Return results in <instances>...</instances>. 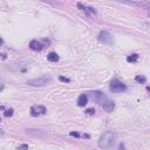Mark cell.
I'll return each mask as SVG.
<instances>
[{
	"label": "cell",
	"instance_id": "cell-1",
	"mask_svg": "<svg viewBox=\"0 0 150 150\" xmlns=\"http://www.w3.org/2000/svg\"><path fill=\"white\" fill-rule=\"evenodd\" d=\"M88 96H90V98L93 101H95L97 104H100L107 112H111L115 109V102L109 100L103 93L98 91V90H93L88 93Z\"/></svg>",
	"mask_w": 150,
	"mask_h": 150
},
{
	"label": "cell",
	"instance_id": "cell-2",
	"mask_svg": "<svg viewBox=\"0 0 150 150\" xmlns=\"http://www.w3.org/2000/svg\"><path fill=\"white\" fill-rule=\"evenodd\" d=\"M116 132L115 131H105L98 139V146L101 149L111 148L116 142Z\"/></svg>",
	"mask_w": 150,
	"mask_h": 150
},
{
	"label": "cell",
	"instance_id": "cell-3",
	"mask_svg": "<svg viewBox=\"0 0 150 150\" xmlns=\"http://www.w3.org/2000/svg\"><path fill=\"white\" fill-rule=\"evenodd\" d=\"M52 76L50 75H42L38 79H33V80H29L27 82L28 86H32V87H43V86H47L48 83L52 82Z\"/></svg>",
	"mask_w": 150,
	"mask_h": 150
},
{
	"label": "cell",
	"instance_id": "cell-4",
	"mask_svg": "<svg viewBox=\"0 0 150 150\" xmlns=\"http://www.w3.org/2000/svg\"><path fill=\"white\" fill-rule=\"evenodd\" d=\"M109 89L111 93H115V94H118V93H124L128 88H127V84H124L123 82H121L120 80L115 79L110 82L109 84Z\"/></svg>",
	"mask_w": 150,
	"mask_h": 150
},
{
	"label": "cell",
	"instance_id": "cell-5",
	"mask_svg": "<svg viewBox=\"0 0 150 150\" xmlns=\"http://www.w3.org/2000/svg\"><path fill=\"white\" fill-rule=\"evenodd\" d=\"M49 40L48 39H42V41H38V40H32L29 42V48L32 50H35V52H40L45 47H47L49 45Z\"/></svg>",
	"mask_w": 150,
	"mask_h": 150
},
{
	"label": "cell",
	"instance_id": "cell-6",
	"mask_svg": "<svg viewBox=\"0 0 150 150\" xmlns=\"http://www.w3.org/2000/svg\"><path fill=\"white\" fill-rule=\"evenodd\" d=\"M30 115L33 117H38V116H41V115H45L47 112V108L42 104H35V105H32L30 107V110H29Z\"/></svg>",
	"mask_w": 150,
	"mask_h": 150
},
{
	"label": "cell",
	"instance_id": "cell-7",
	"mask_svg": "<svg viewBox=\"0 0 150 150\" xmlns=\"http://www.w3.org/2000/svg\"><path fill=\"white\" fill-rule=\"evenodd\" d=\"M77 8H79L81 12H83L88 18L96 16V9L93 8V7H89V6H87V5H83V4L79 2V4H77Z\"/></svg>",
	"mask_w": 150,
	"mask_h": 150
},
{
	"label": "cell",
	"instance_id": "cell-8",
	"mask_svg": "<svg viewBox=\"0 0 150 150\" xmlns=\"http://www.w3.org/2000/svg\"><path fill=\"white\" fill-rule=\"evenodd\" d=\"M98 40L104 43V45H111L114 42V39L112 36L107 32V30H101L100 34H98Z\"/></svg>",
	"mask_w": 150,
	"mask_h": 150
},
{
	"label": "cell",
	"instance_id": "cell-9",
	"mask_svg": "<svg viewBox=\"0 0 150 150\" xmlns=\"http://www.w3.org/2000/svg\"><path fill=\"white\" fill-rule=\"evenodd\" d=\"M77 105L79 107H84L87 103H88V94H81L79 97H77V101H76Z\"/></svg>",
	"mask_w": 150,
	"mask_h": 150
},
{
	"label": "cell",
	"instance_id": "cell-10",
	"mask_svg": "<svg viewBox=\"0 0 150 150\" xmlns=\"http://www.w3.org/2000/svg\"><path fill=\"white\" fill-rule=\"evenodd\" d=\"M47 60H48L49 62H57V61L60 60V57H59V55H57L55 52H50V53L47 55Z\"/></svg>",
	"mask_w": 150,
	"mask_h": 150
},
{
	"label": "cell",
	"instance_id": "cell-11",
	"mask_svg": "<svg viewBox=\"0 0 150 150\" xmlns=\"http://www.w3.org/2000/svg\"><path fill=\"white\" fill-rule=\"evenodd\" d=\"M138 57H139V55L136 54V53H134V54H130V55L127 56V61L130 62V63H135V62H137Z\"/></svg>",
	"mask_w": 150,
	"mask_h": 150
},
{
	"label": "cell",
	"instance_id": "cell-12",
	"mask_svg": "<svg viewBox=\"0 0 150 150\" xmlns=\"http://www.w3.org/2000/svg\"><path fill=\"white\" fill-rule=\"evenodd\" d=\"M135 81L138 82V83H141V84H143V83L146 82V77L144 75H136L135 76Z\"/></svg>",
	"mask_w": 150,
	"mask_h": 150
},
{
	"label": "cell",
	"instance_id": "cell-13",
	"mask_svg": "<svg viewBox=\"0 0 150 150\" xmlns=\"http://www.w3.org/2000/svg\"><path fill=\"white\" fill-rule=\"evenodd\" d=\"M13 114H14V109L13 108H8V109L4 110V116L5 117H11V116H13Z\"/></svg>",
	"mask_w": 150,
	"mask_h": 150
},
{
	"label": "cell",
	"instance_id": "cell-14",
	"mask_svg": "<svg viewBox=\"0 0 150 150\" xmlns=\"http://www.w3.org/2000/svg\"><path fill=\"white\" fill-rule=\"evenodd\" d=\"M59 80H60L61 82H64V83H69V82H70V79L64 77V76H59Z\"/></svg>",
	"mask_w": 150,
	"mask_h": 150
},
{
	"label": "cell",
	"instance_id": "cell-15",
	"mask_svg": "<svg viewBox=\"0 0 150 150\" xmlns=\"http://www.w3.org/2000/svg\"><path fill=\"white\" fill-rule=\"evenodd\" d=\"M87 115H94L95 114V109L94 108H88V109H86V111H84Z\"/></svg>",
	"mask_w": 150,
	"mask_h": 150
},
{
	"label": "cell",
	"instance_id": "cell-16",
	"mask_svg": "<svg viewBox=\"0 0 150 150\" xmlns=\"http://www.w3.org/2000/svg\"><path fill=\"white\" fill-rule=\"evenodd\" d=\"M69 135H70V136H73V137H77V138H79V137H81V135H80L79 132H76V131H70V132H69Z\"/></svg>",
	"mask_w": 150,
	"mask_h": 150
},
{
	"label": "cell",
	"instance_id": "cell-17",
	"mask_svg": "<svg viewBox=\"0 0 150 150\" xmlns=\"http://www.w3.org/2000/svg\"><path fill=\"white\" fill-rule=\"evenodd\" d=\"M18 149H28V144H21L18 146Z\"/></svg>",
	"mask_w": 150,
	"mask_h": 150
},
{
	"label": "cell",
	"instance_id": "cell-18",
	"mask_svg": "<svg viewBox=\"0 0 150 150\" xmlns=\"http://www.w3.org/2000/svg\"><path fill=\"white\" fill-rule=\"evenodd\" d=\"M82 137H86V138H89L90 136H89L88 134H83V135H82Z\"/></svg>",
	"mask_w": 150,
	"mask_h": 150
},
{
	"label": "cell",
	"instance_id": "cell-19",
	"mask_svg": "<svg viewBox=\"0 0 150 150\" xmlns=\"http://www.w3.org/2000/svg\"><path fill=\"white\" fill-rule=\"evenodd\" d=\"M1 57H2V60H5V59H6V54L2 53V54H1Z\"/></svg>",
	"mask_w": 150,
	"mask_h": 150
},
{
	"label": "cell",
	"instance_id": "cell-20",
	"mask_svg": "<svg viewBox=\"0 0 150 150\" xmlns=\"http://www.w3.org/2000/svg\"><path fill=\"white\" fill-rule=\"evenodd\" d=\"M146 90L149 91V94H150V86H146Z\"/></svg>",
	"mask_w": 150,
	"mask_h": 150
},
{
	"label": "cell",
	"instance_id": "cell-21",
	"mask_svg": "<svg viewBox=\"0 0 150 150\" xmlns=\"http://www.w3.org/2000/svg\"><path fill=\"white\" fill-rule=\"evenodd\" d=\"M145 26H148L150 28V22H145Z\"/></svg>",
	"mask_w": 150,
	"mask_h": 150
}]
</instances>
